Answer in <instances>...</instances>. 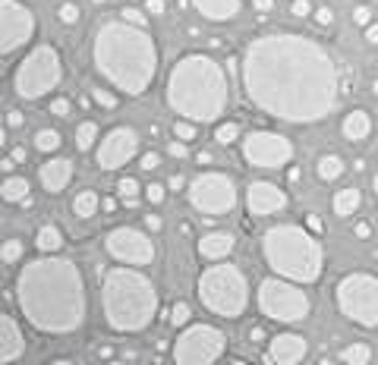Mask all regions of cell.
Returning a JSON list of instances; mask_svg holds the SVG:
<instances>
[{"label": "cell", "mask_w": 378, "mask_h": 365, "mask_svg": "<svg viewBox=\"0 0 378 365\" xmlns=\"http://www.w3.org/2000/svg\"><path fill=\"white\" fill-rule=\"evenodd\" d=\"M7 126H10V129L26 126V117H22V110H10V114H7Z\"/></svg>", "instance_id": "cell-46"}, {"label": "cell", "mask_w": 378, "mask_h": 365, "mask_svg": "<svg viewBox=\"0 0 378 365\" xmlns=\"http://www.w3.org/2000/svg\"><path fill=\"white\" fill-rule=\"evenodd\" d=\"M353 233H356V239H369V237H372V223H369V221H356Z\"/></svg>", "instance_id": "cell-47"}, {"label": "cell", "mask_w": 378, "mask_h": 365, "mask_svg": "<svg viewBox=\"0 0 378 365\" xmlns=\"http://www.w3.org/2000/svg\"><path fill=\"white\" fill-rule=\"evenodd\" d=\"M240 139V126L237 123H218V129H214V142L218 145H230Z\"/></svg>", "instance_id": "cell-33"}, {"label": "cell", "mask_w": 378, "mask_h": 365, "mask_svg": "<svg viewBox=\"0 0 378 365\" xmlns=\"http://www.w3.org/2000/svg\"><path fill=\"white\" fill-rule=\"evenodd\" d=\"M372 92H375V95H378V79H375V82H372Z\"/></svg>", "instance_id": "cell-63"}, {"label": "cell", "mask_w": 378, "mask_h": 365, "mask_svg": "<svg viewBox=\"0 0 378 365\" xmlns=\"http://www.w3.org/2000/svg\"><path fill=\"white\" fill-rule=\"evenodd\" d=\"M312 19H316V26H322V28L334 26V13H331V10H328V7L316 10V13H312Z\"/></svg>", "instance_id": "cell-42"}, {"label": "cell", "mask_w": 378, "mask_h": 365, "mask_svg": "<svg viewBox=\"0 0 378 365\" xmlns=\"http://www.w3.org/2000/svg\"><path fill=\"white\" fill-rule=\"evenodd\" d=\"M167 108L183 120L214 123L227 110L230 85L227 73L214 57L208 54H186L173 63L167 76Z\"/></svg>", "instance_id": "cell-4"}, {"label": "cell", "mask_w": 378, "mask_h": 365, "mask_svg": "<svg viewBox=\"0 0 378 365\" xmlns=\"http://www.w3.org/2000/svg\"><path fill=\"white\" fill-rule=\"evenodd\" d=\"M309 353V343L300 337V334H277V337L268 340V350H265V362L268 365H296L306 359Z\"/></svg>", "instance_id": "cell-18"}, {"label": "cell", "mask_w": 378, "mask_h": 365, "mask_svg": "<svg viewBox=\"0 0 378 365\" xmlns=\"http://www.w3.org/2000/svg\"><path fill=\"white\" fill-rule=\"evenodd\" d=\"M73 180V161L69 158H48L38 167V182L44 186V192H63Z\"/></svg>", "instance_id": "cell-20"}, {"label": "cell", "mask_w": 378, "mask_h": 365, "mask_svg": "<svg viewBox=\"0 0 378 365\" xmlns=\"http://www.w3.org/2000/svg\"><path fill=\"white\" fill-rule=\"evenodd\" d=\"M104 252L120 264H132V268H145L155 262V243L148 233L136 230V227H117L104 237Z\"/></svg>", "instance_id": "cell-14"}, {"label": "cell", "mask_w": 378, "mask_h": 365, "mask_svg": "<svg viewBox=\"0 0 378 365\" xmlns=\"http://www.w3.org/2000/svg\"><path fill=\"white\" fill-rule=\"evenodd\" d=\"M63 79V60L57 54L54 44H38L32 54L19 60L13 73V88L22 101H35V98L51 95Z\"/></svg>", "instance_id": "cell-8"}, {"label": "cell", "mask_w": 378, "mask_h": 365, "mask_svg": "<svg viewBox=\"0 0 378 365\" xmlns=\"http://www.w3.org/2000/svg\"><path fill=\"white\" fill-rule=\"evenodd\" d=\"M145 198H148L151 205H161L164 202V186H161V182H148V186H145Z\"/></svg>", "instance_id": "cell-40"}, {"label": "cell", "mask_w": 378, "mask_h": 365, "mask_svg": "<svg viewBox=\"0 0 378 365\" xmlns=\"http://www.w3.org/2000/svg\"><path fill=\"white\" fill-rule=\"evenodd\" d=\"M196 135H199V129H196L193 120H183V117H180V120L173 123V139H180V142H193Z\"/></svg>", "instance_id": "cell-34"}, {"label": "cell", "mask_w": 378, "mask_h": 365, "mask_svg": "<svg viewBox=\"0 0 378 365\" xmlns=\"http://www.w3.org/2000/svg\"><path fill=\"white\" fill-rule=\"evenodd\" d=\"M136 151H139V133L130 126H117L101 139V145L95 151V164L101 170H120L136 158Z\"/></svg>", "instance_id": "cell-16"}, {"label": "cell", "mask_w": 378, "mask_h": 365, "mask_svg": "<svg viewBox=\"0 0 378 365\" xmlns=\"http://www.w3.org/2000/svg\"><path fill=\"white\" fill-rule=\"evenodd\" d=\"M372 189H375V192H378V173H375V176H372Z\"/></svg>", "instance_id": "cell-62"}, {"label": "cell", "mask_w": 378, "mask_h": 365, "mask_svg": "<svg viewBox=\"0 0 378 365\" xmlns=\"http://www.w3.org/2000/svg\"><path fill=\"white\" fill-rule=\"evenodd\" d=\"M142 223H145V227H148L151 233H158L161 227H164V221H161L158 214H145V221H142Z\"/></svg>", "instance_id": "cell-48"}, {"label": "cell", "mask_w": 378, "mask_h": 365, "mask_svg": "<svg viewBox=\"0 0 378 365\" xmlns=\"http://www.w3.org/2000/svg\"><path fill=\"white\" fill-rule=\"evenodd\" d=\"M312 303L302 293V284H293L287 278H268L259 284V312L281 325H296L309 315Z\"/></svg>", "instance_id": "cell-9"}, {"label": "cell", "mask_w": 378, "mask_h": 365, "mask_svg": "<svg viewBox=\"0 0 378 365\" xmlns=\"http://www.w3.org/2000/svg\"><path fill=\"white\" fill-rule=\"evenodd\" d=\"M98 211H101V198H98L92 189L79 192V196L73 198V214H76V217H83V221H89V217H95Z\"/></svg>", "instance_id": "cell-26"}, {"label": "cell", "mask_w": 378, "mask_h": 365, "mask_svg": "<svg viewBox=\"0 0 378 365\" xmlns=\"http://www.w3.org/2000/svg\"><path fill=\"white\" fill-rule=\"evenodd\" d=\"M189 3H193L196 13H202L212 22L234 19V16L240 13V7H243V0H189Z\"/></svg>", "instance_id": "cell-21"}, {"label": "cell", "mask_w": 378, "mask_h": 365, "mask_svg": "<svg viewBox=\"0 0 378 365\" xmlns=\"http://www.w3.org/2000/svg\"><path fill=\"white\" fill-rule=\"evenodd\" d=\"M95 67L123 95H145L158 73V44L145 28L110 19L98 28L92 44Z\"/></svg>", "instance_id": "cell-3"}, {"label": "cell", "mask_w": 378, "mask_h": 365, "mask_svg": "<svg viewBox=\"0 0 378 365\" xmlns=\"http://www.w3.org/2000/svg\"><path fill=\"white\" fill-rule=\"evenodd\" d=\"M227 337L212 325H189L173 343V362L180 365H212L224 356Z\"/></svg>", "instance_id": "cell-12"}, {"label": "cell", "mask_w": 378, "mask_h": 365, "mask_svg": "<svg viewBox=\"0 0 378 365\" xmlns=\"http://www.w3.org/2000/svg\"><path fill=\"white\" fill-rule=\"evenodd\" d=\"M35 35V16L19 0H0V51L13 54Z\"/></svg>", "instance_id": "cell-15"}, {"label": "cell", "mask_w": 378, "mask_h": 365, "mask_svg": "<svg viewBox=\"0 0 378 365\" xmlns=\"http://www.w3.org/2000/svg\"><path fill=\"white\" fill-rule=\"evenodd\" d=\"M164 10H167L164 0H145V13L148 16H164Z\"/></svg>", "instance_id": "cell-44"}, {"label": "cell", "mask_w": 378, "mask_h": 365, "mask_svg": "<svg viewBox=\"0 0 378 365\" xmlns=\"http://www.w3.org/2000/svg\"><path fill=\"white\" fill-rule=\"evenodd\" d=\"M101 303H104V321L110 331L117 334H139L151 325V318L158 315V293L151 280L132 264L104 271L101 284Z\"/></svg>", "instance_id": "cell-5"}, {"label": "cell", "mask_w": 378, "mask_h": 365, "mask_svg": "<svg viewBox=\"0 0 378 365\" xmlns=\"http://www.w3.org/2000/svg\"><path fill=\"white\" fill-rule=\"evenodd\" d=\"M0 196H3V202L22 205L28 196H32V192H28V180H26V176H7L3 186H0Z\"/></svg>", "instance_id": "cell-25"}, {"label": "cell", "mask_w": 378, "mask_h": 365, "mask_svg": "<svg viewBox=\"0 0 378 365\" xmlns=\"http://www.w3.org/2000/svg\"><path fill=\"white\" fill-rule=\"evenodd\" d=\"M316 173H318V180L322 182H334V180L344 176V161H341L337 155H325V158H318Z\"/></svg>", "instance_id": "cell-28"}, {"label": "cell", "mask_w": 378, "mask_h": 365, "mask_svg": "<svg viewBox=\"0 0 378 365\" xmlns=\"http://www.w3.org/2000/svg\"><path fill=\"white\" fill-rule=\"evenodd\" d=\"M309 227H312V233H322L325 227H322V221H318L316 214H309Z\"/></svg>", "instance_id": "cell-56"}, {"label": "cell", "mask_w": 378, "mask_h": 365, "mask_svg": "<svg viewBox=\"0 0 378 365\" xmlns=\"http://www.w3.org/2000/svg\"><path fill=\"white\" fill-rule=\"evenodd\" d=\"M265 337V331H261V328H252V331H249V340H261Z\"/></svg>", "instance_id": "cell-58"}, {"label": "cell", "mask_w": 378, "mask_h": 365, "mask_svg": "<svg viewBox=\"0 0 378 365\" xmlns=\"http://www.w3.org/2000/svg\"><path fill=\"white\" fill-rule=\"evenodd\" d=\"M300 176H302L300 167H290V170H287V180H290V182H300Z\"/></svg>", "instance_id": "cell-57"}, {"label": "cell", "mask_w": 378, "mask_h": 365, "mask_svg": "<svg viewBox=\"0 0 378 365\" xmlns=\"http://www.w3.org/2000/svg\"><path fill=\"white\" fill-rule=\"evenodd\" d=\"M237 239L230 237V233H205V237L199 239V255L205 258V262H224L230 252H234Z\"/></svg>", "instance_id": "cell-22"}, {"label": "cell", "mask_w": 378, "mask_h": 365, "mask_svg": "<svg viewBox=\"0 0 378 365\" xmlns=\"http://www.w3.org/2000/svg\"><path fill=\"white\" fill-rule=\"evenodd\" d=\"M341 133H344L347 142H363L366 135L372 133V120L366 110H350V114L341 120Z\"/></svg>", "instance_id": "cell-23"}, {"label": "cell", "mask_w": 378, "mask_h": 365, "mask_svg": "<svg viewBox=\"0 0 378 365\" xmlns=\"http://www.w3.org/2000/svg\"><path fill=\"white\" fill-rule=\"evenodd\" d=\"M161 164V155H155V151H148V155H142V170H155Z\"/></svg>", "instance_id": "cell-49"}, {"label": "cell", "mask_w": 378, "mask_h": 365, "mask_svg": "<svg viewBox=\"0 0 378 365\" xmlns=\"http://www.w3.org/2000/svg\"><path fill=\"white\" fill-rule=\"evenodd\" d=\"M98 356H101V359H110V356H114V350H110V346H101V350H98Z\"/></svg>", "instance_id": "cell-61"}, {"label": "cell", "mask_w": 378, "mask_h": 365, "mask_svg": "<svg viewBox=\"0 0 378 365\" xmlns=\"http://www.w3.org/2000/svg\"><path fill=\"white\" fill-rule=\"evenodd\" d=\"M35 246H38V252H60L63 249V233L57 223H48V227H42L38 230V237H35Z\"/></svg>", "instance_id": "cell-27"}, {"label": "cell", "mask_w": 378, "mask_h": 365, "mask_svg": "<svg viewBox=\"0 0 378 365\" xmlns=\"http://www.w3.org/2000/svg\"><path fill=\"white\" fill-rule=\"evenodd\" d=\"M341 362H347V365H369L372 362V346L369 343H350V346H344V353H341Z\"/></svg>", "instance_id": "cell-29"}, {"label": "cell", "mask_w": 378, "mask_h": 365, "mask_svg": "<svg viewBox=\"0 0 378 365\" xmlns=\"http://www.w3.org/2000/svg\"><path fill=\"white\" fill-rule=\"evenodd\" d=\"M353 19H356V26H369V22H372V13H369V7H359L356 13H353Z\"/></svg>", "instance_id": "cell-50"}, {"label": "cell", "mask_w": 378, "mask_h": 365, "mask_svg": "<svg viewBox=\"0 0 378 365\" xmlns=\"http://www.w3.org/2000/svg\"><path fill=\"white\" fill-rule=\"evenodd\" d=\"M366 41H369V44H378V22H369V26H366Z\"/></svg>", "instance_id": "cell-53"}, {"label": "cell", "mask_w": 378, "mask_h": 365, "mask_svg": "<svg viewBox=\"0 0 378 365\" xmlns=\"http://www.w3.org/2000/svg\"><path fill=\"white\" fill-rule=\"evenodd\" d=\"M63 145V139H60V133H57V129H42V133L35 135V148L38 151H57Z\"/></svg>", "instance_id": "cell-32"}, {"label": "cell", "mask_w": 378, "mask_h": 365, "mask_svg": "<svg viewBox=\"0 0 378 365\" xmlns=\"http://www.w3.org/2000/svg\"><path fill=\"white\" fill-rule=\"evenodd\" d=\"M359 205H363V192L353 189V186L334 192V214L337 217H350L353 211H359Z\"/></svg>", "instance_id": "cell-24"}, {"label": "cell", "mask_w": 378, "mask_h": 365, "mask_svg": "<svg viewBox=\"0 0 378 365\" xmlns=\"http://www.w3.org/2000/svg\"><path fill=\"white\" fill-rule=\"evenodd\" d=\"M167 155H171V158H186V155H189V148H186V142L173 139V142L167 145Z\"/></svg>", "instance_id": "cell-45"}, {"label": "cell", "mask_w": 378, "mask_h": 365, "mask_svg": "<svg viewBox=\"0 0 378 365\" xmlns=\"http://www.w3.org/2000/svg\"><path fill=\"white\" fill-rule=\"evenodd\" d=\"M95 139H98V123L95 120H83L79 126H76V148L79 151H92Z\"/></svg>", "instance_id": "cell-30"}, {"label": "cell", "mask_w": 378, "mask_h": 365, "mask_svg": "<svg viewBox=\"0 0 378 365\" xmlns=\"http://www.w3.org/2000/svg\"><path fill=\"white\" fill-rule=\"evenodd\" d=\"M117 202H120V198H101V211L114 214V211H117Z\"/></svg>", "instance_id": "cell-55"}, {"label": "cell", "mask_w": 378, "mask_h": 365, "mask_svg": "<svg viewBox=\"0 0 378 365\" xmlns=\"http://www.w3.org/2000/svg\"><path fill=\"white\" fill-rule=\"evenodd\" d=\"M69 110H73L69 98H54V101H51V114H54V117H67Z\"/></svg>", "instance_id": "cell-43"}, {"label": "cell", "mask_w": 378, "mask_h": 365, "mask_svg": "<svg viewBox=\"0 0 378 365\" xmlns=\"http://www.w3.org/2000/svg\"><path fill=\"white\" fill-rule=\"evenodd\" d=\"M252 7L259 10V13H271V10H275V0H252Z\"/></svg>", "instance_id": "cell-54"}, {"label": "cell", "mask_w": 378, "mask_h": 365, "mask_svg": "<svg viewBox=\"0 0 378 365\" xmlns=\"http://www.w3.org/2000/svg\"><path fill=\"white\" fill-rule=\"evenodd\" d=\"M26 353V334L13 315H0V362H16Z\"/></svg>", "instance_id": "cell-19"}, {"label": "cell", "mask_w": 378, "mask_h": 365, "mask_svg": "<svg viewBox=\"0 0 378 365\" xmlns=\"http://www.w3.org/2000/svg\"><path fill=\"white\" fill-rule=\"evenodd\" d=\"M22 252H26L22 239H7V243H3V249H0V258H3L7 264H13V262H19V258H22Z\"/></svg>", "instance_id": "cell-35"}, {"label": "cell", "mask_w": 378, "mask_h": 365, "mask_svg": "<svg viewBox=\"0 0 378 365\" xmlns=\"http://www.w3.org/2000/svg\"><path fill=\"white\" fill-rule=\"evenodd\" d=\"M189 205H193L199 214L205 217H221V214H230L237 205V186L234 180L221 170H208V173L196 176L189 182Z\"/></svg>", "instance_id": "cell-11"}, {"label": "cell", "mask_w": 378, "mask_h": 365, "mask_svg": "<svg viewBox=\"0 0 378 365\" xmlns=\"http://www.w3.org/2000/svg\"><path fill=\"white\" fill-rule=\"evenodd\" d=\"M167 189H173V192H180V189H183V173H173V176H167Z\"/></svg>", "instance_id": "cell-52"}, {"label": "cell", "mask_w": 378, "mask_h": 365, "mask_svg": "<svg viewBox=\"0 0 378 365\" xmlns=\"http://www.w3.org/2000/svg\"><path fill=\"white\" fill-rule=\"evenodd\" d=\"M92 101H95L98 108H104V110L117 108V95H114V92H104V88H92Z\"/></svg>", "instance_id": "cell-37"}, {"label": "cell", "mask_w": 378, "mask_h": 365, "mask_svg": "<svg viewBox=\"0 0 378 365\" xmlns=\"http://www.w3.org/2000/svg\"><path fill=\"white\" fill-rule=\"evenodd\" d=\"M290 13H293L296 19H306V16L312 13V3L309 0H293V3H290Z\"/></svg>", "instance_id": "cell-41"}, {"label": "cell", "mask_w": 378, "mask_h": 365, "mask_svg": "<svg viewBox=\"0 0 378 365\" xmlns=\"http://www.w3.org/2000/svg\"><path fill=\"white\" fill-rule=\"evenodd\" d=\"M16 305L35 331L54 337L79 331L89 312L83 271L54 252L26 262V268L16 274Z\"/></svg>", "instance_id": "cell-2"}, {"label": "cell", "mask_w": 378, "mask_h": 365, "mask_svg": "<svg viewBox=\"0 0 378 365\" xmlns=\"http://www.w3.org/2000/svg\"><path fill=\"white\" fill-rule=\"evenodd\" d=\"M337 309L347 321L359 328H378V278L372 274H347L337 284Z\"/></svg>", "instance_id": "cell-10"}, {"label": "cell", "mask_w": 378, "mask_h": 365, "mask_svg": "<svg viewBox=\"0 0 378 365\" xmlns=\"http://www.w3.org/2000/svg\"><path fill=\"white\" fill-rule=\"evenodd\" d=\"M249 104L284 123H318L337 108L341 76L325 44L296 32L252 38L240 57Z\"/></svg>", "instance_id": "cell-1"}, {"label": "cell", "mask_w": 378, "mask_h": 365, "mask_svg": "<svg viewBox=\"0 0 378 365\" xmlns=\"http://www.w3.org/2000/svg\"><path fill=\"white\" fill-rule=\"evenodd\" d=\"M261 252L277 278H287L293 284H316L322 278L325 249L316 233H309L306 227H296V223L271 227L261 237Z\"/></svg>", "instance_id": "cell-6"}, {"label": "cell", "mask_w": 378, "mask_h": 365, "mask_svg": "<svg viewBox=\"0 0 378 365\" xmlns=\"http://www.w3.org/2000/svg\"><path fill=\"white\" fill-rule=\"evenodd\" d=\"M196 161H199V164H208V161H212V155H208V151H199V155H196Z\"/></svg>", "instance_id": "cell-60"}, {"label": "cell", "mask_w": 378, "mask_h": 365, "mask_svg": "<svg viewBox=\"0 0 378 365\" xmlns=\"http://www.w3.org/2000/svg\"><path fill=\"white\" fill-rule=\"evenodd\" d=\"M171 325L173 328H186V325H189V305H186V303L173 305V309H171Z\"/></svg>", "instance_id": "cell-38"}, {"label": "cell", "mask_w": 378, "mask_h": 365, "mask_svg": "<svg viewBox=\"0 0 378 365\" xmlns=\"http://www.w3.org/2000/svg\"><path fill=\"white\" fill-rule=\"evenodd\" d=\"M117 198L120 202H126L130 208H136L139 205V182L132 180V176H123V180L117 182Z\"/></svg>", "instance_id": "cell-31"}, {"label": "cell", "mask_w": 378, "mask_h": 365, "mask_svg": "<svg viewBox=\"0 0 378 365\" xmlns=\"http://www.w3.org/2000/svg\"><path fill=\"white\" fill-rule=\"evenodd\" d=\"M57 16H60L63 26H73V22H79V7H76V3H60Z\"/></svg>", "instance_id": "cell-39"}, {"label": "cell", "mask_w": 378, "mask_h": 365, "mask_svg": "<svg viewBox=\"0 0 378 365\" xmlns=\"http://www.w3.org/2000/svg\"><path fill=\"white\" fill-rule=\"evenodd\" d=\"M10 158H13L16 164H26V158H28V151H26V145H16L13 151H10Z\"/></svg>", "instance_id": "cell-51"}, {"label": "cell", "mask_w": 378, "mask_h": 365, "mask_svg": "<svg viewBox=\"0 0 378 365\" xmlns=\"http://www.w3.org/2000/svg\"><path fill=\"white\" fill-rule=\"evenodd\" d=\"M199 299L212 315L218 318H240L249 305V284L237 264L214 262L202 271L199 278Z\"/></svg>", "instance_id": "cell-7"}, {"label": "cell", "mask_w": 378, "mask_h": 365, "mask_svg": "<svg viewBox=\"0 0 378 365\" xmlns=\"http://www.w3.org/2000/svg\"><path fill=\"white\" fill-rule=\"evenodd\" d=\"M246 208L252 217H268V214H277V211L287 208V192L275 182H249L246 189Z\"/></svg>", "instance_id": "cell-17"}, {"label": "cell", "mask_w": 378, "mask_h": 365, "mask_svg": "<svg viewBox=\"0 0 378 365\" xmlns=\"http://www.w3.org/2000/svg\"><path fill=\"white\" fill-rule=\"evenodd\" d=\"M120 19H123V22H130V26H139V28H145V26H148V13H145V10H136V7H123V13H120Z\"/></svg>", "instance_id": "cell-36"}, {"label": "cell", "mask_w": 378, "mask_h": 365, "mask_svg": "<svg viewBox=\"0 0 378 365\" xmlns=\"http://www.w3.org/2000/svg\"><path fill=\"white\" fill-rule=\"evenodd\" d=\"M0 167H3V170H7V173H10V170L16 167V161H13V158H3V164H0Z\"/></svg>", "instance_id": "cell-59"}, {"label": "cell", "mask_w": 378, "mask_h": 365, "mask_svg": "<svg viewBox=\"0 0 378 365\" xmlns=\"http://www.w3.org/2000/svg\"><path fill=\"white\" fill-rule=\"evenodd\" d=\"M243 161L255 170H277L293 161V142L287 135L255 129L243 139Z\"/></svg>", "instance_id": "cell-13"}]
</instances>
